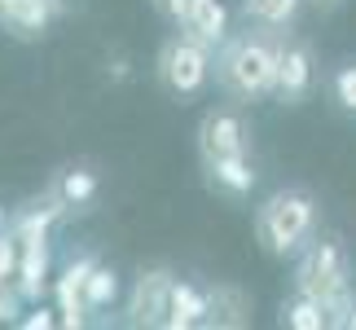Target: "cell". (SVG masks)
I'll list each match as a JSON object with an SVG mask.
<instances>
[{
    "instance_id": "obj_2",
    "label": "cell",
    "mask_w": 356,
    "mask_h": 330,
    "mask_svg": "<svg viewBox=\"0 0 356 330\" xmlns=\"http://www.w3.org/2000/svg\"><path fill=\"white\" fill-rule=\"evenodd\" d=\"M251 229L268 260H295L321 233V203L304 185H282L268 198H259Z\"/></svg>"
},
{
    "instance_id": "obj_10",
    "label": "cell",
    "mask_w": 356,
    "mask_h": 330,
    "mask_svg": "<svg viewBox=\"0 0 356 330\" xmlns=\"http://www.w3.org/2000/svg\"><path fill=\"white\" fill-rule=\"evenodd\" d=\"M58 18L49 0H0V31L13 40H44Z\"/></svg>"
},
{
    "instance_id": "obj_20",
    "label": "cell",
    "mask_w": 356,
    "mask_h": 330,
    "mask_svg": "<svg viewBox=\"0 0 356 330\" xmlns=\"http://www.w3.org/2000/svg\"><path fill=\"white\" fill-rule=\"evenodd\" d=\"M18 326L22 330H49V326H58V308H53V304H35L26 317H18Z\"/></svg>"
},
{
    "instance_id": "obj_17",
    "label": "cell",
    "mask_w": 356,
    "mask_h": 330,
    "mask_svg": "<svg viewBox=\"0 0 356 330\" xmlns=\"http://www.w3.org/2000/svg\"><path fill=\"white\" fill-rule=\"evenodd\" d=\"M119 295H123L119 273L97 260V269H92L88 282H84V304H88V313H111V308L119 304Z\"/></svg>"
},
{
    "instance_id": "obj_9",
    "label": "cell",
    "mask_w": 356,
    "mask_h": 330,
    "mask_svg": "<svg viewBox=\"0 0 356 330\" xmlns=\"http://www.w3.org/2000/svg\"><path fill=\"white\" fill-rule=\"evenodd\" d=\"M97 189H102V181L88 163H66L49 181V203L58 207V216H79L97 203Z\"/></svg>"
},
{
    "instance_id": "obj_22",
    "label": "cell",
    "mask_w": 356,
    "mask_h": 330,
    "mask_svg": "<svg viewBox=\"0 0 356 330\" xmlns=\"http://www.w3.org/2000/svg\"><path fill=\"white\" fill-rule=\"evenodd\" d=\"M308 9H317V13H334V9H343L348 0H304Z\"/></svg>"
},
{
    "instance_id": "obj_19",
    "label": "cell",
    "mask_w": 356,
    "mask_h": 330,
    "mask_svg": "<svg viewBox=\"0 0 356 330\" xmlns=\"http://www.w3.org/2000/svg\"><path fill=\"white\" fill-rule=\"evenodd\" d=\"M18 256H22V238L18 233H5L0 229V278H13V269H18Z\"/></svg>"
},
{
    "instance_id": "obj_11",
    "label": "cell",
    "mask_w": 356,
    "mask_h": 330,
    "mask_svg": "<svg viewBox=\"0 0 356 330\" xmlns=\"http://www.w3.org/2000/svg\"><path fill=\"white\" fill-rule=\"evenodd\" d=\"M176 31L202 40L207 49H220L225 40L234 36V13H229L225 0H189V9H185V18H181Z\"/></svg>"
},
{
    "instance_id": "obj_5",
    "label": "cell",
    "mask_w": 356,
    "mask_h": 330,
    "mask_svg": "<svg viewBox=\"0 0 356 330\" xmlns=\"http://www.w3.org/2000/svg\"><path fill=\"white\" fill-rule=\"evenodd\" d=\"M198 159H220V155H255V123L246 115V106L220 102L211 110H202L198 119Z\"/></svg>"
},
{
    "instance_id": "obj_15",
    "label": "cell",
    "mask_w": 356,
    "mask_h": 330,
    "mask_svg": "<svg viewBox=\"0 0 356 330\" xmlns=\"http://www.w3.org/2000/svg\"><path fill=\"white\" fill-rule=\"evenodd\" d=\"M277 326H286V330H330V313H325V304L317 295L295 291L291 299H282Z\"/></svg>"
},
{
    "instance_id": "obj_8",
    "label": "cell",
    "mask_w": 356,
    "mask_h": 330,
    "mask_svg": "<svg viewBox=\"0 0 356 330\" xmlns=\"http://www.w3.org/2000/svg\"><path fill=\"white\" fill-rule=\"evenodd\" d=\"M202 185L225 203H246L259 185L255 155H220V159H202Z\"/></svg>"
},
{
    "instance_id": "obj_1",
    "label": "cell",
    "mask_w": 356,
    "mask_h": 330,
    "mask_svg": "<svg viewBox=\"0 0 356 330\" xmlns=\"http://www.w3.org/2000/svg\"><path fill=\"white\" fill-rule=\"evenodd\" d=\"M277 31H264V26L246 22L242 31H234L216 49V71L211 84L225 93V102L238 106H259L273 102V88H277Z\"/></svg>"
},
{
    "instance_id": "obj_26",
    "label": "cell",
    "mask_w": 356,
    "mask_h": 330,
    "mask_svg": "<svg viewBox=\"0 0 356 330\" xmlns=\"http://www.w3.org/2000/svg\"><path fill=\"white\" fill-rule=\"evenodd\" d=\"M0 229H5V207H0Z\"/></svg>"
},
{
    "instance_id": "obj_6",
    "label": "cell",
    "mask_w": 356,
    "mask_h": 330,
    "mask_svg": "<svg viewBox=\"0 0 356 330\" xmlns=\"http://www.w3.org/2000/svg\"><path fill=\"white\" fill-rule=\"evenodd\" d=\"M312 93H317V49L308 45L304 36L282 31L277 40V88H273V102L282 106H304Z\"/></svg>"
},
{
    "instance_id": "obj_12",
    "label": "cell",
    "mask_w": 356,
    "mask_h": 330,
    "mask_svg": "<svg viewBox=\"0 0 356 330\" xmlns=\"http://www.w3.org/2000/svg\"><path fill=\"white\" fill-rule=\"evenodd\" d=\"M53 260H49V233H40V238H22V256H18V269H13V278H18V299L26 304H40V295L53 286Z\"/></svg>"
},
{
    "instance_id": "obj_4",
    "label": "cell",
    "mask_w": 356,
    "mask_h": 330,
    "mask_svg": "<svg viewBox=\"0 0 356 330\" xmlns=\"http://www.w3.org/2000/svg\"><path fill=\"white\" fill-rule=\"evenodd\" d=\"M211 71H216V49H207L202 40L185 36V31H172L159 45L154 79H159V88L168 93L172 102L202 97V93L211 88Z\"/></svg>"
},
{
    "instance_id": "obj_13",
    "label": "cell",
    "mask_w": 356,
    "mask_h": 330,
    "mask_svg": "<svg viewBox=\"0 0 356 330\" xmlns=\"http://www.w3.org/2000/svg\"><path fill=\"white\" fill-rule=\"evenodd\" d=\"M207 317H211V291L189 278H176L172 299H168V326L163 330H194V326H207Z\"/></svg>"
},
{
    "instance_id": "obj_18",
    "label": "cell",
    "mask_w": 356,
    "mask_h": 330,
    "mask_svg": "<svg viewBox=\"0 0 356 330\" xmlns=\"http://www.w3.org/2000/svg\"><path fill=\"white\" fill-rule=\"evenodd\" d=\"M325 88H330V102L343 110L348 119H356V58L339 62L330 75H325Z\"/></svg>"
},
{
    "instance_id": "obj_3",
    "label": "cell",
    "mask_w": 356,
    "mask_h": 330,
    "mask_svg": "<svg viewBox=\"0 0 356 330\" xmlns=\"http://www.w3.org/2000/svg\"><path fill=\"white\" fill-rule=\"evenodd\" d=\"M295 291L304 295H317L325 313H330V326H339V317L348 313L352 304V256L343 238L334 233H317L304 251L295 256Z\"/></svg>"
},
{
    "instance_id": "obj_14",
    "label": "cell",
    "mask_w": 356,
    "mask_h": 330,
    "mask_svg": "<svg viewBox=\"0 0 356 330\" xmlns=\"http://www.w3.org/2000/svg\"><path fill=\"white\" fill-rule=\"evenodd\" d=\"M308 5L304 0H242L238 13H242V22H251V26H264V31H295V22H299V13H304Z\"/></svg>"
},
{
    "instance_id": "obj_24",
    "label": "cell",
    "mask_w": 356,
    "mask_h": 330,
    "mask_svg": "<svg viewBox=\"0 0 356 330\" xmlns=\"http://www.w3.org/2000/svg\"><path fill=\"white\" fill-rule=\"evenodd\" d=\"M13 308H18V299H5V295H0V322H13Z\"/></svg>"
},
{
    "instance_id": "obj_25",
    "label": "cell",
    "mask_w": 356,
    "mask_h": 330,
    "mask_svg": "<svg viewBox=\"0 0 356 330\" xmlns=\"http://www.w3.org/2000/svg\"><path fill=\"white\" fill-rule=\"evenodd\" d=\"M49 5L58 9V13H66V9H71V0H49Z\"/></svg>"
},
{
    "instance_id": "obj_7",
    "label": "cell",
    "mask_w": 356,
    "mask_h": 330,
    "mask_svg": "<svg viewBox=\"0 0 356 330\" xmlns=\"http://www.w3.org/2000/svg\"><path fill=\"white\" fill-rule=\"evenodd\" d=\"M176 273L168 265H149L132 278V291L123 299V326L132 330H159L168 326V299H172Z\"/></svg>"
},
{
    "instance_id": "obj_23",
    "label": "cell",
    "mask_w": 356,
    "mask_h": 330,
    "mask_svg": "<svg viewBox=\"0 0 356 330\" xmlns=\"http://www.w3.org/2000/svg\"><path fill=\"white\" fill-rule=\"evenodd\" d=\"M339 330H356V299L348 304V313H343V317H339Z\"/></svg>"
},
{
    "instance_id": "obj_16",
    "label": "cell",
    "mask_w": 356,
    "mask_h": 330,
    "mask_svg": "<svg viewBox=\"0 0 356 330\" xmlns=\"http://www.w3.org/2000/svg\"><path fill=\"white\" fill-rule=\"evenodd\" d=\"M251 322V299H246L242 286H211V317L207 326H246Z\"/></svg>"
},
{
    "instance_id": "obj_21",
    "label": "cell",
    "mask_w": 356,
    "mask_h": 330,
    "mask_svg": "<svg viewBox=\"0 0 356 330\" xmlns=\"http://www.w3.org/2000/svg\"><path fill=\"white\" fill-rule=\"evenodd\" d=\"M154 5V13L163 22H172V26H181V18H185V9H189V0H149Z\"/></svg>"
}]
</instances>
